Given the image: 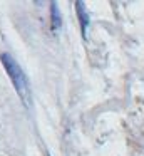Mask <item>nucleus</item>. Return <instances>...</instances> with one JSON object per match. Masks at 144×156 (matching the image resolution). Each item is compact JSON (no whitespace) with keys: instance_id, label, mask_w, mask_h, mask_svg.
<instances>
[{"instance_id":"nucleus-1","label":"nucleus","mask_w":144,"mask_h":156,"mask_svg":"<svg viewBox=\"0 0 144 156\" xmlns=\"http://www.w3.org/2000/svg\"><path fill=\"white\" fill-rule=\"evenodd\" d=\"M0 61H2L3 67H5V72L9 74L10 81H12L13 87H15V92L19 94V98L22 99L23 104L29 106L32 98H30V84H29V79H27L25 72L22 71L19 62L10 54H7V52L0 55Z\"/></svg>"},{"instance_id":"nucleus-3","label":"nucleus","mask_w":144,"mask_h":156,"mask_svg":"<svg viewBox=\"0 0 144 156\" xmlns=\"http://www.w3.org/2000/svg\"><path fill=\"white\" fill-rule=\"evenodd\" d=\"M50 19H52V30L57 32L60 29V25H62V22H60V12H59V9H57L55 2L50 4Z\"/></svg>"},{"instance_id":"nucleus-2","label":"nucleus","mask_w":144,"mask_h":156,"mask_svg":"<svg viewBox=\"0 0 144 156\" xmlns=\"http://www.w3.org/2000/svg\"><path fill=\"white\" fill-rule=\"evenodd\" d=\"M76 7H77V15H79V24H80V30H82V35L87 37V30H89V17H87V12L86 7H84L82 2H76Z\"/></svg>"}]
</instances>
